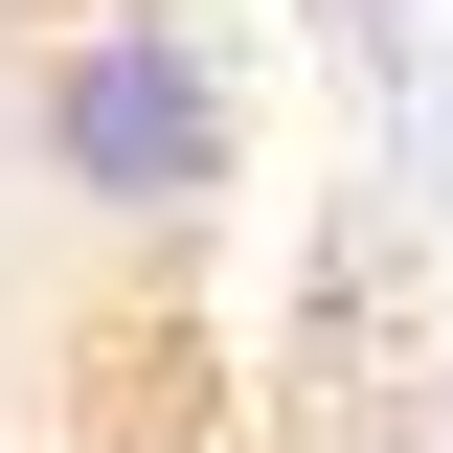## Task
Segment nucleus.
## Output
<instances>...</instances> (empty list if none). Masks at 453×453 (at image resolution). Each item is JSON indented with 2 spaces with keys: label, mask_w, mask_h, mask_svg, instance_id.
<instances>
[{
  "label": "nucleus",
  "mask_w": 453,
  "mask_h": 453,
  "mask_svg": "<svg viewBox=\"0 0 453 453\" xmlns=\"http://www.w3.org/2000/svg\"><path fill=\"white\" fill-rule=\"evenodd\" d=\"M23 181L113 273H204L226 181H250V68L204 0H46L23 23Z\"/></svg>",
  "instance_id": "f257e3e1"
}]
</instances>
